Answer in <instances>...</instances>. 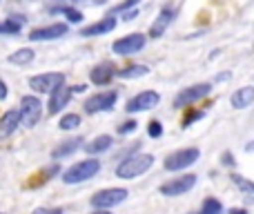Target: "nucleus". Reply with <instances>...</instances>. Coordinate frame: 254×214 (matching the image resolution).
Returning <instances> with one entry per match:
<instances>
[{
  "label": "nucleus",
  "mask_w": 254,
  "mask_h": 214,
  "mask_svg": "<svg viewBox=\"0 0 254 214\" xmlns=\"http://www.w3.org/2000/svg\"><path fill=\"white\" fill-rule=\"evenodd\" d=\"M147 134L152 136V139H158V136L163 134V125L158 121H149L147 123Z\"/></svg>",
  "instance_id": "28"
},
{
  "label": "nucleus",
  "mask_w": 254,
  "mask_h": 214,
  "mask_svg": "<svg viewBox=\"0 0 254 214\" xmlns=\"http://www.w3.org/2000/svg\"><path fill=\"white\" fill-rule=\"evenodd\" d=\"M98 172H101V161L98 158H85V161H78L71 167H67L65 174H63V183L67 185L85 183V181L94 179Z\"/></svg>",
  "instance_id": "2"
},
{
  "label": "nucleus",
  "mask_w": 254,
  "mask_h": 214,
  "mask_svg": "<svg viewBox=\"0 0 254 214\" xmlns=\"http://www.w3.org/2000/svg\"><path fill=\"white\" fill-rule=\"evenodd\" d=\"M92 214H112V212L110 210H94Z\"/></svg>",
  "instance_id": "37"
},
{
  "label": "nucleus",
  "mask_w": 254,
  "mask_h": 214,
  "mask_svg": "<svg viewBox=\"0 0 254 214\" xmlns=\"http://www.w3.org/2000/svg\"><path fill=\"white\" fill-rule=\"evenodd\" d=\"M67 31H69V27H67L65 22H54V25L34 29L29 36H27V38L34 40V43H38V40H56V38H61V36H65Z\"/></svg>",
  "instance_id": "12"
},
{
  "label": "nucleus",
  "mask_w": 254,
  "mask_h": 214,
  "mask_svg": "<svg viewBox=\"0 0 254 214\" xmlns=\"http://www.w3.org/2000/svg\"><path fill=\"white\" fill-rule=\"evenodd\" d=\"M145 43H147V38L136 31V34H129V36L119 38L112 49H114V54H119V56H131V54H138L140 49L145 47Z\"/></svg>",
  "instance_id": "10"
},
{
  "label": "nucleus",
  "mask_w": 254,
  "mask_h": 214,
  "mask_svg": "<svg viewBox=\"0 0 254 214\" xmlns=\"http://www.w3.org/2000/svg\"><path fill=\"white\" fill-rule=\"evenodd\" d=\"M34 58H36L34 49L25 47V49H18V52H13L11 56H9V63H11V65H29Z\"/></svg>",
  "instance_id": "21"
},
{
  "label": "nucleus",
  "mask_w": 254,
  "mask_h": 214,
  "mask_svg": "<svg viewBox=\"0 0 254 214\" xmlns=\"http://www.w3.org/2000/svg\"><path fill=\"white\" fill-rule=\"evenodd\" d=\"M18 125H20V114H18V109H9V112H4L2 116H0V139L11 136L13 132L18 130Z\"/></svg>",
  "instance_id": "17"
},
{
  "label": "nucleus",
  "mask_w": 254,
  "mask_h": 214,
  "mask_svg": "<svg viewBox=\"0 0 254 214\" xmlns=\"http://www.w3.org/2000/svg\"><path fill=\"white\" fill-rule=\"evenodd\" d=\"M223 165H234L232 154H230V152H225V154H223Z\"/></svg>",
  "instance_id": "34"
},
{
  "label": "nucleus",
  "mask_w": 254,
  "mask_h": 214,
  "mask_svg": "<svg viewBox=\"0 0 254 214\" xmlns=\"http://www.w3.org/2000/svg\"><path fill=\"white\" fill-rule=\"evenodd\" d=\"M54 11H61L67 16V20L69 22H80L83 20V13L78 11V9H71V7H61V9H54Z\"/></svg>",
  "instance_id": "26"
},
{
  "label": "nucleus",
  "mask_w": 254,
  "mask_h": 214,
  "mask_svg": "<svg viewBox=\"0 0 254 214\" xmlns=\"http://www.w3.org/2000/svg\"><path fill=\"white\" fill-rule=\"evenodd\" d=\"M34 214H63L61 208H54V210H47V208H40V210H36Z\"/></svg>",
  "instance_id": "32"
},
{
  "label": "nucleus",
  "mask_w": 254,
  "mask_h": 214,
  "mask_svg": "<svg viewBox=\"0 0 254 214\" xmlns=\"http://www.w3.org/2000/svg\"><path fill=\"white\" fill-rule=\"evenodd\" d=\"M210 92H212V85H210V83L192 85V87H188V89H183V92L176 94L174 107H179V109H181V107H188L190 103H196V101H201V98H205Z\"/></svg>",
  "instance_id": "9"
},
{
  "label": "nucleus",
  "mask_w": 254,
  "mask_h": 214,
  "mask_svg": "<svg viewBox=\"0 0 254 214\" xmlns=\"http://www.w3.org/2000/svg\"><path fill=\"white\" fill-rule=\"evenodd\" d=\"M196 185V174H183V176H176V179L167 181L158 188V192L163 197H181V194L190 192V190Z\"/></svg>",
  "instance_id": "7"
},
{
  "label": "nucleus",
  "mask_w": 254,
  "mask_h": 214,
  "mask_svg": "<svg viewBox=\"0 0 254 214\" xmlns=\"http://www.w3.org/2000/svg\"><path fill=\"white\" fill-rule=\"evenodd\" d=\"M232 181H234V183H237L239 188H241L246 194H252V190H254V188H252V183H250V181H246V179H243V176H239V174H232Z\"/></svg>",
  "instance_id": "27"
},
{
  "label": "nucleus",
  "mask_w": 254,
  "mask_h": 214,
  "mask_svg": "<svg viewBox=\"0 0 254 214\" xmlns=\"http://www.w3.org/2000/svg\"><path fill=\"white\" fill-rule=\"evenodd\" d=\"M114 76H116L114 63H107V61L105 63H98V65L89 71V80H92L94 85H110Z\"/></svg>",
  "instance_id": "15"
},
{
  "label": "nucleus",
  "mask_w": 254,
  "mask_h": 214,
  "mask_svg": "<svg viewBox=\"0 0 254 214\" xmlns=\"http://www.w3.org/2000/svg\"><path fill=\"white\" fill-rule=\"evenodd\" d=\"M223 212V206H221V201H216V199H205L201 206V212L198 214H221Z\"/></svg>",
  "instance_id": "25"
},
{
  "label": "nucleus",
  "mask_w": 254,
  "mask_h": 214,
  "mask_svg": "<svg viewBox=\"0 0 254 214\" xmlns=\"http://www.w3.org/2000/svg\"><path fill=\"white\" fill-rule=\"evenodd\" d=\"M230 214H248V210H243V208L237 210V208H234V210H230Z\"/></svg>",
  "instance_id": "35"
},
{
  "label": "nucleus",
  "mask_w": 254,
  "mask_h": 214,
  "mask_svg": "<svg viewBox=\"0 0 254 214\" xmlns=\"http://www.w3.org/2000/svg\"><path fill=\"white\" fill-rule=\"evenodd\" d=\"M136 125H138L136 121H125V123H121V125H119V134H127V132H134V130H136Z\"/></svg>",
  "instance_id": "29"
},
{
  "label": "nucleus",
  "mask_w": 254,
  "mask_h": 214,
  "mask_svg": "<svg viewBox=\"0 0 254 214\" xmlns=\"http://www.w3.org/2000/svg\"><path fill=\"white\" fill-rule=\"evenodd\" d=\"M152 165H154L152 154H131V156L123 158V161L116 165V176L123 181H131V179H136V176L145 174Z\"/></svg>",
  "instance_id": "1"
},
{
  "label": "nucleus",
  "mask_w": 254,
  "mask_h": 214,
  "mask_svg": "<svg viewBox=\"0 0 254 214\" xmlns=\"http://www.w3.org/2000/svg\"><path fill=\"white\" fill-rule=\"evenodd\" d=\"M18 114H20V123H22V125H25V127H34L36 123L43 118V103H40V98L22 96Z\"/></svg>",
  "instance_id": "5"
},
{
  "label": "nucleus",
  "mask_w": 254,
  "mask_h": 214,
  "mask_svg": "<svg viewBox=\"0 0 254 214\" xmlns=\"http://www.w3.org/2000/svg\"><path fill=\"white\" fill-rule=\"evenodd\" d=\"M119 101V92L116 89H110V92H101V94H94L85 101V112L87 114H98V112H110L112 107L116 105Z\"/></svg>",
  "instance_id": "6"
},
{
  "label": "nucleus",
  "mask_w": 254,
  "mask_h": 214,
  "mask_svg": "<svg viewBox=\"0 0 254 214\" xmlns=\"http://www.w3.org/2000/svg\"><path fill=\"white\" fill-rule=\"evenodd\" d=\"M252 101H254V87H241V89H237V92L232 94V98H230V103H232V107H237V109H246V107H250L252 105Z\"/></svg>",
  "instance_id": "19"
},
{
  "label": "nucleus",
  "mask_w": 254,
  "mask_h": 214,
  "mask_svg": "<svg viewBox=\"0 0 254 214\" xmlns=\"http://www.w3.org/2000/svg\"><path fill=\"white\" fill-rule=\"evenodd\" d=\"M22 18H7L4 22H0V34H18L22 29Z\"/></svg>",
  "instance_id": "23"
},
{
  "label": "nucleus",
  "mask_w": 254,
  "mask_h": 214,
  "mask_svg": "<svg viewBox=\"0 0 254 214\" xmlns=\"http://www.w3.org/2000/svg\"><path fill=\"white\" fill-rule=\"evenodd\" d=\"M114 145V139L110 134H101L92 141V143L85 145V152L87 154H101V152H107V149Z\"/></svg>",
  "instance_id": "20"
},
{
  "label": "nucleus",
  "mask_w": 254,
  "mask_h": 214,
  "mask_svg": "<svg viewBox=\"0 0 254 214\" xmlns=\"http://www.w3.org/2000/svg\"><path fill=\"white\" fill-rule=\"evenodd\" d=\"M80 143H83L80 139H67V141H63V143H58L56 147L52 149V158H54V161H61V158L69 156V154H74L76 149L80 147Z\"/></svg>",
  "instance_id": "18"
},
{
  "label": "nucleus",
  "mask_w": 254,
  "mask_h": 214,
  "mask_svg": "<svg viewBox=\"0 0 254 214\" xmlns=\"http://www.w3.org/2000/svg\"><path fill=\"white\" fill-rule=\"evenodd\" d=\"M198 118H203V112H190L188 116H185V121H183V127L192 125V121H198Z\"/></svg>",
  "instance_id": "30"
},
{
  "label": "nucleus",
  "mask_w": 254,
  "mask_h": 214,
  "mask_svg": "<svg viewBox=\"0 0 254 214\" xmlns=\"http://www.w3.org/2000/svg\"><path fill=\"white\" fill-rule=\"evenodd\" d=\"M198 158H201V152H198L196 147L176 149V152H172L170 156L163 161V167H165L167 172H181V170H185V167L194 165Z\"/></svg>",
  "instance_id": "3"
},
{
  "label": "nucleus",
  "mask_w": 254,
  "mask_h": 214,
  "mask_svg": "<svg viewBox=\"0 0 254 214\" xmlns=\"http://www.w3.org/2000/svg\"><path fill=\"white\" fill-rule=\"evenodd\" d=\"M129 197L125 188H107V190H101L92 197V206L96 210H112V208L121 206L125 199Z\"/></svg>",
  "instance_id": "4"
},
{
  "label": "nucleus",
  "mask_w": 254,
  "mask_h": 214,
  "mask_svg": "<svg viewBox=\"0 0 254 214\" xmlns=\"http://www.w3.org/2000/svg\"><path fill=\"white\" fill-rule=\"evenodd\" d=\"M116 25H119V20H116L114 16H105V18H101L98 22H94V25L83 27V29H80V36H83V38H92V36L110 34V31L116 29Z\"/></svg>",
  "instance_id": "14"
},
{
  "label": "nucleus",
  "mask_w": 254,
  "mask_h": 214,
  "mask_svg": "<svg viewBox=\"0 0 254 214\" xmlns=\"http://www.w3.org/2000/svg\"><path fill=\"white\" fill-rule=\"evenodd\" d=\"M61 85H65V74H38L29 78V87L38 94H52Z\"/></svg>",
  "instance_id": "8"
},
{
  "label": "nucleus",
  "mask_w": 254,
  "mask_h": 214,
  "mask_svg": "<svg viewBox=\"0 0 254 214\" xmlns=\"http://www.w3.org/2000/svg\"><path fill=\"white\" fill-rule=\"evenodd\" d=\"M158 101H161V96H158V92H154V89H147V92H140L136 94L131 101H127V112L136 114V112H147V109H154L158 105Z\"/></svg>",
  "instance_id": "11"
},
{
  "label": "nucleus",
  "mask_w": 254,
  "mask_h": 214,
  "mask_svg": "<svg viewBox=\"0 0 254 214\" xmlns=\"http://www.w3.org/2000/svg\"><path fill=\"white\" fill-rule=\"evenodd\" d=\"M7 83H4V80H0V101H4V98H7Z\"/></svg>",
  "instance_id": "33"
},
{
  "label": "nucleus",
  "mask_w": 254,
  "mask_h": 214,
  "mask_svg": "<svg viewBox=\"0 0 254 214\" xmlns=\"http://www.w3.org/2000/svg\"><path fill=\"white\" fill-rule=\"evenodd\" d=\"M78 125H80V116H78V114H65V116L58 121V127H61L63 132H71V130H76Z\"/></svg>",
  "instance_id": "24"
},
{
  "label": "nucleus",
  "mask_w": 254,
  "mask_h": 214,
  "mask_svg": "<svg viewBox=\"0 0 254 214\" xmlns=\"http://www.w3.org/2000/svg\"><path fill=\"white\" fill-rule=\"evenodd\" d=\"M176 16V9L172 7H163L161 11H158L156 20L152 22V27H149V38H161L163 34H165V29L172 25V20H174Z\"/></svg>",
  "instance_id": "13"
},
{
  "label": "nucleus",
  "mask_w": 254,
  "mask_h": 214,
  "mask_svg": "<svg viewBox=\"0 0 254 214\" xmlns=\"http://www.w3.org/2000/svg\"><path fill=\"white\" fill-rule=\"evenodd\" d=\"M0 214H2V212H0Z\"/></svg>",
  "instance_id": "38"
},
{
  "label": "nucleus",
  "mask_w": 254,
  "mask_h": 214,
  "mask_svg": "<svg viewBox=\"0 0 254 214\" xmlns=\"http://www.w3.org/2000/svg\"><path fill=\"white\" fill-rule=\"evenodd\" d=\"M71 87H65V85H61L58 89H54L52 92V96H49V114H58V112H63V109L67 107V103H69V98H71Z\"/></svg>",
  "instance_id": "16"
},
{
  "label": "nucleus",
  "mask_w": 254,
  "mask_h": 214,
  "mask_svg": "<svg viewBox=\"0 0 254 214\" xmlns=\"http://www.w3.org/2000/svg\"><path fill=\"white\" fill-rule=\"evenodd\" d=\"M136 4H138V0H127V2L119 4V7H116L114 11H125V9H129V7H136Z\"/></svg>",
  "instance_id": "31"
},
{
  "label": "nucleus",
  "mask_w": 254,
  "mask_h": 214,
  "mask_svg": "<svg viewBox=\"0 0 254 214\" xmlns=\"http://www.w3.org/2000/svg\"><path fill=\"white\" fill-rule=\"evenodd\" d=\"M149 71V67L147 65H127L125 70H121V71H116V76L119 78H140V76H145Z\"/></svg>",
  "instance_id": "22"
},
{
  "label": "nucleus",
  "mask_w": 254,
  "mask_h": 214,
  "mask_svg": "<svg viewBox=\"0 0 254 214\" xmlns=\"http://www.w3.org/2000/svg\"><path fill=\"white\" fill-rule=\"evenodd\" d=\"M131 18H136V11H129V13H125V20H131Z\"/></svg>",
  "instance_id": "36"
}]
</instances>
